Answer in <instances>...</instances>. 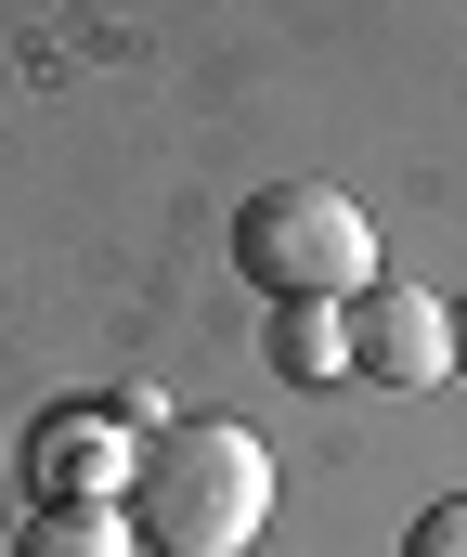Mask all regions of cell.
<instances>
[{
	"mask_svg": "<svg viewBox=\"0 0 467 557\" xmlns=\"http://www.w3.org/2000/svg\"><path fill=\"white\" fill-rule=\"evenodd\" d=\"M234 285H260L273 311H351L377 298V221L337 182H260L234 208Z\"/></svg>",
	"mask_w": 467,
	"mask_h": 557,
	"instance_id": "2",
	"label": "cell"
},
{
	"mask_svg": "<svg viewBox=\"0 0 467 557\" xmlns=\"http://www.w3.org/2000/svg\"><path fill=\"white\" fill-rule=\"evenodd\" d=\"M118 493H131L118 519H131L144 557H247L260 519H273V454L234 416H182V428L144 441V467H131Z\"/></svg>",
	"mask_w": 467,
	"mask_h": 557,
	"instance_id": "1",
	"label": "cell"
},
{
	"mask_svg": "<svg viewBox=\"0 0 467 557\" xmlns=\"http://www.w3.org/2000/svg\"><path fill=\"white\" fill-rule=\"evenodd\" d=\"M351 376H364V389H442V376H455V311L416 298V285L351 298Z\"/></svg>",
	"mask_w": 467,
	"mask_h": 557,
	"instance_id": "3",
	"label": "cell"
},
{
	"mask_svg": "<svg viewBox=\"0 0 467 557\" xmlns=\"http://www.w3.org/2000/svg\"><path fill=\"white\" fill-rule=\"evenodd\" d=\"M455 376H467V298H455Z\"/></svg>",
	"mask_w": 467,
	"mask_h": 557,
	"instance_id": "7",
	"label": "cell"
},
{
	"mask_svg": "<svg viewBox=\"0 0 467 557\" xmlns=\"http://www.w3.org/2000/svg\"><path fill=\"white\" fill-rule=\"evenodd\" d=\"M273 376L337 389V376H351V311H273Z\"/></svg>",
	"mask_w": 467,
	"mask_h": 557,
	"instance_id": "4",
	"label": "cell"
},
{
	"mask_svg": "<svg viewBox=\"0 0 467 557\" xmlns=\"http://www.w3.org/2000/svg\"><path fill=\"white\" fill-rule=\"evenodd\" d=\"M403 557H467V493H442V506H416V532H403Z\"/></svg>",
	"mask_w": 467,
	"mask_h": 557,
	"instance_id": "6",
	"label": "cell"
},
{
	"mask_svg": "<svg viewBox=\"0 0 467 557\" xmlns=\"http://www.w3.org/2000/svg\"><path fill=\"white\" fill-rule=\"evenodd\" d=\"M13 557H131V519L118 506H39L13 532Z\"/></svg>",
	"mask_w": 467,
	"mask_h": 557,
	"instance_id": "5",
	"label": "cell"
}]
</instances>
